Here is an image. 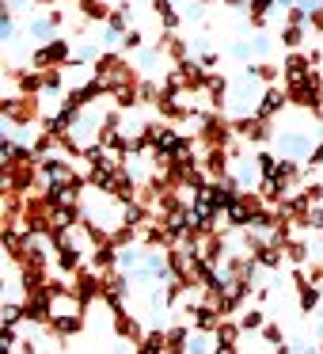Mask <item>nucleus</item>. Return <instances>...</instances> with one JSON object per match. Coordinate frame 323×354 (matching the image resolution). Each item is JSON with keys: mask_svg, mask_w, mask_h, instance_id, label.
<instances>
[{"mask_svg": "<svg viewBox=\"0 0 323 354\" xmlns=\"http://www.w3.org/2000/svg\"><path fill=\"white\" fill-rule=\"evenodd\" d=\"M213 339H217V351H236V339H239V328H236V324H217Z\"/></svg>", "mask_w": 323, "mask_h": 354, "instance_id": "1", "label": "nucleus"}, {"mask_svg": "<svg viewBox=\"0 0 323 354\" xmlns=\"http://www.w3.org/2000/svg\"><path fill=\"white\" fill-rule=\"evenodd\" d=\"M285 100H289V95H285V92H277V88H270V92L262 95V103H259V115H262V118L277 115V111L285 107Z\"/></svg>", "mask_w": 323, "mask_h": 354, "instance_id": "2", "label": "nucleus"}, {"mask_svg": "<svg viewBox=\"0 0 323 354\" xmlns=\"http://www.w3.org/2000/svg\"><path fill=\"white\" fill-rule=\"evenodd\" d=\"M194 324H198L202 331H217V308L213 305H198L194 308Z\"/></svg>", "mask_w": 323, "mask_h": 354, "instance_id": "3", "label": "nucleus"}, {"mask_svg": "<svg viewBox=\"0 0 323 354\" xmlns=\"http://www.w3.org/2000/svg\"><path fill=\"white\" fill-rule=\"evenodd\" d=\"M54 331H57V335H77V331H80V316H54Z\"/></svg>", "mask_w": 323, "mask_h": 354, "instance_id": "4", "label": "nucleus"}, {"mask_svg": "<svg viewBox=\"0 0 323 354\" xmlns=\"http://www.w3.org/2000/svg\"><path fill=\"white\" fill-rule=\"evenodd\" d=\"M31 35H35V39H50V35H54V19H35V24H31Z\"/></svg>", "mask_w": 323, "mask_h": 354, "instance_id": "5", "label": "nucleus"}, {"mask_svg": "<svg viewBox=\"0 0 323 354\" xmlns=\"http://www.w3.org/2000/svg\"><path fill=\"white\" fill-rule=\"evenodd\" d=\"M315 305H320V293L308 290V286H300V308H304V313H312Z\"/></svg>", "mask_w": 323, "mask_h": 354, "instance_id": "6", "label": "nucleus"}, {"mask_svg": "<svg viewBox=\"0 0 323 354\" xmlns=\"http://www.w3.org/2000/svg\"><path fill=\"white\" fill-rule=\"evenodd\" d=\"M239 328H247V331L262 328V313H255V308H251V313H244V316H239Z\"/></svg>", "mask_w": 323, "mask_h": 354, "instance_id": "7", "label": "nucleus"}, {"mask_svg": "<svg viewBox=\"0 0 323 354\" xmlns=\"http://www.w3.org/2000/svg\"><path fill=\"white\" fill-rule=\"evenodd\" d=\"M19 316H23V308H19V305H4V324H16Z\"/></svg>", "mask_w": 323, "mask_h": 354, "instance_id": "8", "label": "nucleus"}, {"mask_svg": "<svg viewBox=\"0 0 323 354\" xmlns=\"http://www.w3.org/2000/svg\"><path fill=\"white\" fill-rule=\"evenodd\" d=\"M270 8H274V0H251V12H255V16H266Z\"/></svg>", "mask_w": 323, "mask_h": 354, "instance_id": "9", "label": "nucleus"}, {"mask_svg": "<svg viewBox=\"0 0 323 354\" xmlns=\"http://www.w3.org/2000/svg\"><path fill=\"white\" fill-rule=\"evenodd\" d=\"M122 46L137 50V46H141V31H126V35H122Z\"/></svg>", "mask_w": 323, "mask_h": 354, "instance_id": "10", "label": "nucleus"}, {"mask_svg": "<svg viewBox=\"0 0 323 354\" xmlns=\"http://www.w3.org/2000/svg\"><path fill=\"white\" fill-rule=\"evenodd\" d=\"M300 27H289V31H285V46H300Z\"/></svg>", "mask_w": 323, "mask_h": 354, "instance_id": "11", "label": "nucleus"}, {"mask_svg": "<svg viewBox=\"0 0 323 354\" xmlns=\"http://www.w3.org/2000/svg\"><path fill=\"white\" fill-rule=\"evenodd\" d=\"M4 4H12V8H16V4H23V0H4Z\"/></svg>", "mask_w": 323, "mask_h": 354, "instance_id": "12", "label": "nucleus"}]
</instances>
